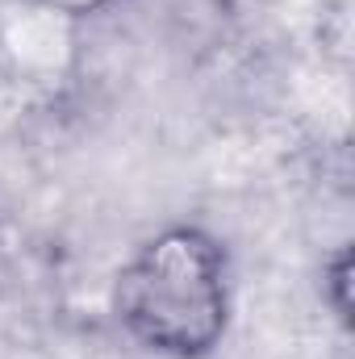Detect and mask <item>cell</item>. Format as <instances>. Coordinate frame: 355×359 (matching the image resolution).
<instances>
[{"instance_id":"1","label":"cell","mask_w":355,"mask_h":359,"mask_svg":"<svg viewBox=\"0 0 355 359\" xmlns=\"http://www.w3.org/2000/svg\"><path fill=\"white\" fill-rule=\"evenodd\" d=\"M117 326L159 359H209L230 334L234 268L226 243L192 222L155 230L113 280Z\"/></svg>"},{"instance_id":"5","label":"cell","mask_w":355,"mask_h":359,"mask_svg":"<svg viewBox=\"0 0 355 359\" xmlns=\"http://www.w3.org/2000/svg\"><path fill=\"white\" fill-rule=\"evenodd\" d=\"M29 4H42V8H51V13H59V17L84 25V21L109 13V8H117V4H126V0H29Z\"/></svg>"},{"instance_id":"4","label":"cell","mask_w":355,"mask_h":359,"mask_svg":"<svg viewBox=\"0 0 355 359\" xmlns=\"http://www.w3.org/2000/svg\"><path fill=\"white\" fill-rule=\"evenodd\" d=\"M351 280H355V251L351 243H339L326 259H322V305L330 309V318L351 330Z\"/></svg>"},{"instance_id":"2","label":"cell","mask_w":355,"mask_h":359,"mask_svg":"<svg viewBox=\"0 0 355 359\" xmlns=\"http://www.w3.org/2000/svg\"><path fill=\"white\" fill-rule=\"evenodd\" d=\"M76 59H80L76 21L29 0L0 4V72L13 84L51 88L76 72Z\"/></svg>"},{"instance_id":"3","label":"cell","mask_w":355,"mask_h":359,"mask_svg":"<svg viewBox=\"0 0 355 359\" xmlns=\"http://www.w3.org/2000/svg\"><path fill=\"white\" fill-rule=\"evenodd\" d=\"M155 13L163 29L196 42L230 21V0H155Z\"/></svg>"}]
</instances>
